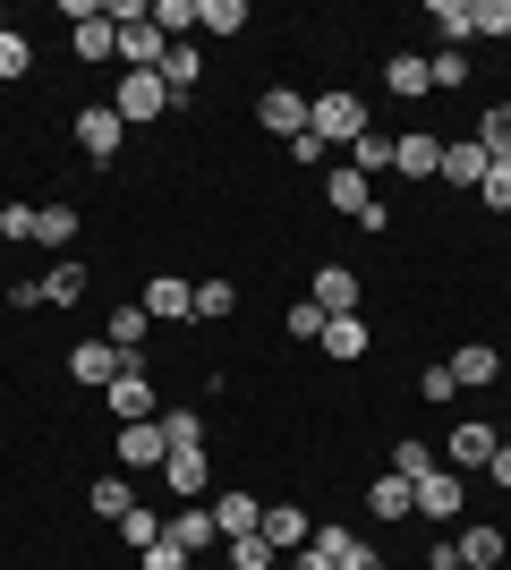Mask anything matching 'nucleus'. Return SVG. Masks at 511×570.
<instances>
[{"label":"nucleus","mask_w":511,"mask_h":570,"mask_svg":"<svg viewBox=\"0 0 511 570\" xmlns=\"http://www.w3.org/2000/svg\"><path fill=\"white\" fill-rule=\"evenodd\" d=\"M222 553H230V570H282V553H273L265 537H230Z\"/></svg>","instance_id":"obj_35"},{"label":"nucleus","mask_w":511,"mask_h":570,"mask_svg":"<svg viewBox=\"0 0 511 570\" xmlns=\"http://www.w3.org/2000/svg\"><path fill=\"white\" fill-rule=\"evenodd\" d=\"M392 170H401V179H435L443 170V137H426V128L392 137Z\"/></svg>","instance_id":"obj_13"},{"label":"nucleus","mask_w":511,"mask_h":570,"mask_svg":"<svg viewBox=\"0 0 511 570\" xmlns=\"http://www.w3.org/2000/svg\"><path fill=\"white\" fill-rule=\"evenodd\" d=\"M503 443H511V434H503Z\"/></svg>","instance_id":"obj_54"},{"label":"nucleus","mask_w":511,"mask_h":570,"mask_svg":"<svg viewBox=\"0 0 511 570\" xmlns=\"http://www.w3.org/2000/svg\"><path fill=\"white\" fill-rule=\"evenodd\" d=\"M163 485L179 502H205L214 494V469H205V443H170V460H163Z\"/></svg>","instance_id":"obj_5"},{"label":"nucleus","mask_w":511,"mask_h":570,"mask_svg":"<svg viewBox=\"0 0 511 570\" xmlns=\"http://www.w3.org/2000/svg\"><path fill=\"white\" fill-rule=\"evenodd\" d=\"M307 102H316V95H298V86H273V95H256V119H265L273 137H298V128H307Z\"/></svg>","instance_id":"obj_14"},{"label":"nucleus","mask_w":511,"mask_h":570,"mask_svg":"<svg viewBox=\"0 0 511 570\" xmlns=\"http://www.w3.org/2000/svg\"><path fill=\"white\" fill-rule=\"evenodd\" d=\"M503 392H511V366H503Z\"/></svg>","instance_id":"obj_52"},{"label":"nucleus","mask_w":511,"mask_h":570,"mask_svg":"<svg viewBox=\"0 0 511 570\" xmlns=\"http://www.w3.org/2000/svg\"><path fill=\"white\" fill-rule=\"evenodd\" d=\"M128 502H137V494H128V476H95V494H86V511L120 528V511H128Z\"/></svg>","instance_id":"obj_31"},{"label":"nucleus","mask_w":511,"mask_h":570,"mask_svg":"<svg viewBox=\"0 0 511 570\" xmlns=\"http://www.w3.org/2000/svg\"><path fill=\"white\" fill-rule=\"evenodd\" d=\"M341 570H392V562H384L375 546H350V562H341Z\"/></svg>","instance_id":"obj_49"},{"label":"nucleus","mask_w":511,"mask_h":570,"mask_svg":"<svg viewBox=\"0 0 511 570\" xmlns=\"http://www.w3.org/2000/svg\"><path fill=\"white\" fill-rule=\"evenodd\" d=\"M256 520H265V511H256V494H214V528H222V546H230V537H256Z\"/></svg>","instance_id":"obj_22"},{"label":"nucleus","mask_w":511,"mask_h":570,"mask_svg":"<svg viewBox=\"0 0 511 570\" xmlns=\"http://www.w3.org/2000/svg\"><path fill=\"white\" fill-rule=\"evenodd\" d=\"M35 238H43V247H69L77 238V205H35Z\"/></svg>","instance_id":"obj_32"},{"label":"nucleus","mask_w":511,"mask_h":570,"mask_svg":"<svg viewBox=\"0 0 511 570\" xmlns=\"http://www.w3.org/2000/svg\"><path fill=\"white\" fill-rule=\"evenodd\" d=\"M350 170H366V179H375V170H392V137H384V128H366V137L350 145Z\"/></svg>","instance_id":"obj_34"},{"label":"nucleus","mask_w":511,"mask_h":570,"mask_svg":"<svg viewBox=\"0 0 511 570\" xmlns=\"http://www.w3.org/2000/svg\"><path fill=\"white\" fill-rule=\"evenodd\" d=\"M426 26H435L452 51H461V43H469V0H426Z\"/></svg>","instance_id":"obj_29"},{"label":"nucleus","mask_w":511,"mask_h":570,"mask_svg":"<svg viewBox=\"0 0 511 570\" xmlns=\"http://www.w3.org/2000/svg\"><path fill=\"white\" fill-rule=\"evenodd\" d=\"M256 537H265L273 553H298L307 537H316V520H307L298 502H265V520H256Z\"/></svg>","instance_id":"obj_11"},{"label":"nucleus","mask_w":511,"mask_h":570,"mask_svg":"<svg viewBox=\"0 0 511 570\" xmlns=\"http://www.w3.org/2000/svg\"><path fill=\"white\" fill-rule=\"evenodd\" d=\"M384 86L401 102H417V95H435V86H426V60H417V51H392V69H384Z\"/></svg>","instance_id":"obj_26"},{"label":"nucleus","mask_w":511,"mask_h":570,"mask_svg":"<svg viewBox=\"0 0 511 570\" xmlns=\"http://www.w3.org/2000/svg\"><path fill=\"white\" fill-rule=\"evenodd\" d=\"M111 111L128 119V128H146V119H163V111H179V102H170V86L154 69H128L120 77V95H111Z\"/></svg>","instance_id":"obj_2"},{"label":"nucleus","mask_w":511,"mask_h":570,"mask_svg":"<svg viewBox=\"0 0 511 570\" xmlns=\"http://www.w3.org/2000/svg\"><path fill=\"white\" fill-rule=\"evenodd\" d=\"M461 469H435V476H417V520H435V528H452L461 520Z\"/></svg>","instance_id":"obj_7"},{"label":"nucleus","mask_w":511,"mask_h":570,"mask_svg":"<svg viewBox=\"0 0 511 570\" xmlns=\"http://www.w3.org/2000/svg\"><path fill=\"white\" fill-rule=\"evenodd\" d=\"M111 51H120L111 18H86V26H77V60H111Z\"/></svg>","instance_id":"obj_39"},{"label":"nucleus","mask_w":511,"mask_h":570,"mask_svg":"<svg viewBox=\"0 0 511 570\" xmlns=\"http://www.w3.org/2000/svg\"><path fill=\"white\" fill-rule=\"evenodd\" d=\"M102 341H111V350H120V357H137V350H146V341H154V315L137 307V298H120V307H111V333H102Z\"/></svg>","instance_id":"obj_18"},{"label":"nucleus","mask_w":511,"mask_h":570,"mask_svg":"<svg viewBox=\"0 0 511 570\" xmlns=\"http://www.w3.org/2000/svg\"><path fill=\"white\" fill-rule=\"evenodd\" d=\"M120 537H128L137 553H146V546H163V520H154L146 502H128V511H120Z\"/></svg>","instance_id":"obj_40"},{"label":"nucleus","mask_w":511,"mask_h":570,"mask_svg":"<svg viewBox=\"0 0 511 570\" xmlns=\"http://www.w3.org/2000/svg\"><path fill=\"white\" fill-rule=\"evenodd\" d=\"M137 570H196V562H188V553H179V546L163 537V546H146V553H137Z\"/></svg>","instance_id":"obj_45"},{"label":"nucleus","mask_w":511,"mask_h":570,"mask_svg":"<svg viewBox=\"0 0 511 570\" xmlns=\"http://www.w3.org/2000/svg\"><path fill=\"white\" fill-rule=\"evenodd\" d=\"M452 383H461V392H469V383H503V357H494L487 341H469V350L452 357Z\"/></svg>","instance_id":"obj_23"},{"label":"nucleus","mask_w":511,"mask_h":570,"mask_svg":"<svg viewBox=\"0 0 511 570\" xmlns=\"http://www.w3.org/2000/svg\"><path fill=\"white\" fill-rule=\"evenodd\" d=\"M478 205H487V214H511V163H494L487 179H478Z\"/></svg>","instance_id":"obj_43"},{"label":"nucleus","mask_w":511,"mask_h":570,"mask_svg":"<svg viewBox=\"0 0 511 570\" xmlns=\"http://www.w3.org/2000/svg\"><path fill=\"white\" fill-rule=\"evenodd\" d=\"M137 307H146L154 324H188V315H196V289L179 282V273H154V282L137 289Z\"/></svg>","instance_id":"obj_6"},{"label":"nucleus","mask_w":511,"mask_h":570,"mask_svg":"<svg viewBox=\"0 0 511 570\" xmlns=\"http://www.w3.org/2000/svg\"><path fill=\"white\" fill-rule=\"evenodd\" d=\"M282 324H291V341H324V307H316V298H298Z\"/></svg>","instance_id":"obj_44"},{"label":"nucleus","mask_w":511,"mask_h":570,"mask_svg":"<svg viewBox=\"0 0 511 570\" xmlns=\"http://www.w3.org/2000/svg\"><path fill=\"white\" fill-rule=\"evenodd\" d=\"M435 469H443L435 443H417V434H401V443H392V476H410V485H417V476H435Z\"/></svg>","instance_id":"obj_24"},{"label":"nucleus","mask_w":511,"mask_h":570,"mask_svg":"<svg viewBox=\"0 0 511 570\" xmlns=\"http://www.w3.org/2000/svg\"><path fill=\"white\" fill-rule=\"evenodd\" d=\"M154 35H163V43H188L196 35V0H154Z\"/></svg>","instance_id":"obj_28"},{"label":"nucleus","mask_w":511,"mask_h":570,"mask_svg":"<svg viewBox=\"0 0 511 570\" xmlns=\"http://www.w3.org/2000/svg\"><path fill=\"white\" fill-rule=\"evenodd\" d=\"M350 546H358V537H350V528H341V520H324V528H316V537H307V546H298V553H316L324 570H341V562H350Z\"/></svg>","instance_id":"obj_27"},{"label":"nucleus","mask_w":511,"mask_h":570,"mask_svg":"<svg viewBox=\"0 0 511 570\" xmlns=\"http://www.w3.org/2000/svg\"><path fill=\"white\" fill-rule=\"evenodd\" d=\"M0 238H35V205H0Z\"/></svg>","instance_id":"obj_46"},{"label":"nucleus","mask_w":511,"mask_h":570,"mask_svg":"<svg viewBox=\"0 0 511 570\" xmlns=\"http://www.w3.org/2000/svg\"><path fill=\"white\" fill-rule=\"evenodd\" d=\"M163 460H170L163 417H146V426H120V469H163Z\"/></svg>","instance_id":"obj_15"},{"label":"nucleus","mask_w":511,"mask_h":570,"mask_svg":"<svg viewBox=\"0 0 511 570\" xmlns=\"http://www.w3.org/2000/svg\"><path fill=\"white\" fill-rule=\"evenodd\" d=\"M163 434H170V443H196L205 426H196V409H170V417H163Z\"/></svg>","instance_id":"obj_48"},{"label":"nucleus","mask_w":511,"mask_h":570,"mask_svg":"<svg viewBox=\"0 0 511 570\" xmlns=\"http://www.w3.org/2000/svg\"><path fill=\"white\" fill-rule=\"evenodd\" d=\"M196 26H205V35H239V26H247V0H196Z\"/></svg>","instance_id":"obj_33"},{"label":"nucleus","mask_w":511,"mask_h":570,"mask_svg":"<svg viewBox=\"0 0 511 570\" xmlns=\"http://www.w3.org/2000/svg\"><path fill=\"white\" fill-rule=\"evenodd\" d=\"M316 307L324 315H358V273H350V264H324L316 273Z\"/></svg>","instance_id":"obj_20"},{"label":"nucleus","mask_w":511,"mask_h":570,"mask_svg":"<svg viewBox=\"0 0 511 570\" xmlns=\"http://www.w3.org/2000/svg\"><path fill=\"white\" fill-rule=\"evenodd\" d=\"M417 392H426V401H452L461 383H452V366H426V375H417Z\"/></svg>","instance_id":"obj_47"},{"label":"nucleus","mask_w":511,"mask_h":570,"mask_svg":"<svg viewBox=\"0 0 511 570\" xmlns=\"http://www.w3.org/2000/svg\"><path fill=\"white\" fill-rule=\"evenodd\" d=\"M102 401H111V417H120V426H146V417H163V409H154V375H146V357H128L120 383H111Z\"/></svg>","instance_id":"obj_4"},{"label":"nucleus","mask_w":511,"mask_h":570,"mask_svg":"<svg viewBox=\"0 0 511 570\" xmlns=\"http://www.w3.org/2000/svg\"><path fill=\"white\" fill-rule=\"evenodd\" d=\"M324 205H333V214H350V222H366L375 214V179H366V170H324Z\"/></svg>","instance_id":"obj_8"},{"label":"nucleus","mask_w":511,"mask_h":570,"mask_svg":"<svg viewBox=\"0 0 511 570\" xmlns=\"http://www.w3.org/2000/svg\"><path fill=\"white\" fill-rule=\"evenodd\" d=\"M487 170H494V154H487L478 137H461V145H443V170H435V179H452V188L478 196V179H487Z\"/></svg>","instance_id":"obj_16"},{"label":"nucleus","mask_w":511,"mask_h":570,"mask_svg":"<svg viewBox=\"0 0 511 570\" xmlns=\"http://www.w3.org/2000/svg\"><path fill=\"white\" fill-rule=\"evenodd\" d=\"M366 511H375V520H410V511H417V485H410V476H375V485H366Z\"/></svg>","instance_id":"obj_19"},{"label":"nucleus","mask_w":511,"mask_h":570,"mask_svg":"<svg viewBox=\"0 0 511 570\" xmlns=\"http://www.w3.org/2000/svg\"><path fill=\"white\" fill-rule=\"evenodd\" d=\"M230 307H239V289L222 282V273H214V282H196V315H205V324H222Z\"/></svg>","instance_id":"obj_41"},{"label":"nucleus","mask_w":511,"mask_h":570,"mask_svg":"<svg viewBox=\"0 0 511 570\" xmlns=\"http://www.w3.org/2000/svg\"><path fill=\"white\" fill-rule=\"evenodd\" d=\"M452 553H461L469 570H494V562H503V528H487V520L461 528V546H452Z\"/></svg>","instance_id":"obj_25"},{"label":"nucleus","mask_w":511,"mask_h":570,"mask_svg":"<svg viewBox=\"0 0 511 570\" xmlns=\"http://www.w3.org/2000/svg\"><path fill=\"white\" fill-rule=\"evenodd\" d=\"M452 570H469V562H452Z\"/></svg>","instance_id":"obj_53"},{"label":"nucleus","mask_w":511,"mask_h":570,"mask_svg":"<svg viewBox=\"0 0 511 570\" xmlns=\"http://www.w3.org/2000/svg\"><path fill=\"white\" fill-rule=\"evenodd\" d=\"M120 137H128V119L111 111V102H86V111H77V154H86V163H120Z\"/></svg>","instance_id":"obj_3"},{"label":"nucleus","mask_w":511,"mask_h":570,"mask_svg":"<svg viewBox=\"0 0 511 570\" xmlns=\"http://www.w3.org/2000/svg\"><path fill=\"white\" fill-rule=\"evenodd\" d=\"M487 476H494V485H503V494H511V443H494V460H487Z\"/></svg>","instance_id":"obj_50"},{"label":"nucleus","mask_w":511,"mask_h":570,"mask_svg":"<svg viewBox=\"0 0 511 570\" xmlns=\"http://www.w3.org/2000/svg\"><path fill=\"white\" fill-rule=\"evenodd\" d=\"M426 86H435V95H461V86H469V51L443 43L435 60H426Z\"/></svg>","instance_id":"obj_30"},{"label":"nucleus","mask_w":511,"mask_h":570,"mask_svg":"<svg viewBox=\"0 0 511 570\" xmlns=\"http://www.w3.org/2000/svg\"><path fill=\"white\" fill-rule=\"evenodd\" d=\"M282 570H324V562H316V553H282Z\"/></svg>","instance_id":"obj_51"},{"label":"nucleus","mask_w":511,"mask_h":570,"mask_svg":"<svg viewBox=\"0 0 511 570\" xmlns=\"http://www.w3.org/2000/svg\"><path fill=\"white\" fill-rule=\"evenodd\" d=\"M307 128H316L324 145H358L375 119H366V95H316L307 102Z\"/></svg>","instance_id":"obj_1"},{"label":"nucleus","mask_w":511,"mask_h":570,"mask_svg":"<svg viewBox=\"0 0 511 570\" xmlns=\"http://www.w3.org/2000/svg\"><path fill=\"white\" fill-rule=\"evenodd\" d=\"M324 357H341V366H358V357H366V324H358V315H324Z\"/></svg>","instance_id":"obj_21"},{"label":"nucleus","mask_w":511,"mask_h":570,"mask_svg":"<svg viewBox=\"0 0 511 570\" xmlns=\"http://www.w3.org/2000/svg\"><path fill=\"white\" fill-rule=\"evenodd\" d=\"M154 77L170 86V102H188L196 86H205V51H196V43H170V51H163V69H154Z\"/></svg>","instance_id":"obj_17"},{"label":"nucleus","mask_w":511,"mask_h":570,"mask_svg":"<svg viewBox=\"0 0 511 570\" xmlns=\"http://www.w3.org/2000/svg\"><path fill=\"white\" fill-rule=\"evenodd\" d=\"M120 366H128V357L111 350V341H77V350H69V375L95 383V392H111V383H120Z\"/></svg>","instance_id":"obj_12"},{"label":"nucleus","mask_w":511,"mask_h":570,"mask_svg":"<svg viewBox=\"0 0 511 570\" xmlns=\"http://www.w3.org/2000/svg\"><path fill=\"white\" fill-rule=\"evenodd\" d=\"M494 443H503V434H494V426H478V417H461V426L443 434V469H487V460H494Z\"/></svg>","instance_id":"obj_10"},{"label":"nucleus","mask_w":511,"mask_h":570,"mask_svg":"<svg viewBox=\"0 0 511 570\" xmlns=\"http://www.w3.org/2000/svg\"><path fill=\"white\" fill-rule=\"evenodd\" d=\"M478 145H487L494 163H511V102H494V111L478 119Z\"/></svg>","instance_id":"obj_36"},{"label":"nucleus","mask_w":511,"mask_h":570,"mask_svg":"<svg viewBox=\"0 0 511 570\" xmlns=\"http://www.w3.org/2000/svg\"><path fill=\"white\" fill-rule=\"evenodd\" d=\"M163 537H170L179 553H188V562H196L205 546H222V528H214V511H205V502H179V511L163 520Z\"/></svg>","instance_id":"obj_9"},{"label":"nucleus","mask_w":511,"mask_h":570,"mask_svg":"<svg viewBox=\"0 0 511 570\" xmlns=\"http://www.w3.org/2000/svg\"><path fill=\"white\" fill-rule=\"evenodd\" d=\"M469 35H511V0H469Z\"/></svg>","instance_id":"obj_42"},{"label":"nucleus","mask_w":511,"mask_h":570,"mask_svg":"<svg viewBox=\"0 0 511 570\" xmlns=\"http://www.w3.org/2000/svg\"><path fill=\"white\" fill-rule=\"evenodd\" d=\"M26 69H35V43H26L18 26H0V77H9V86H18Z\"/></svg>","instance_id":"obj_38"},{"label":"nucleus","mask_w":511,"mask_h":570,"mask_svg":"<svg viewBox=\"0 0 511 570\" xmlns=\"http://www.w3.org/2000/svg\"><path fill=\"white\" fill-rule=\"evenodd\" d=\"M69 298H86V264H51V282H43V307H69Z\"/></svg>","instance_id":"obj_37"}]
</instances>
